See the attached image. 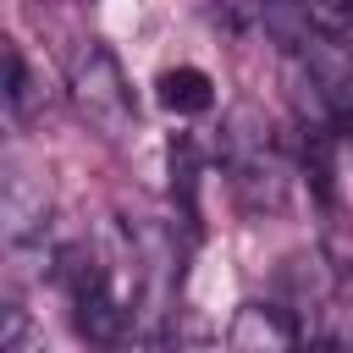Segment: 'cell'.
I'll use <instances>...</instances> for the list:
<instances>
[{
  "instance_id": "obj_1",
  "label": "cell",
  "mask_w": 353,
  "mask_h": 353,
  "mask_svg": "<svg viewBox=\"0 0 353 353\" xmlns=\"http://www.w3.org/2000/svg\"><path fill=\"white\" fill-rule=\"evenodd\" d=\"M121 259H127V248H121ZM116 265L99 248H88V243H77V248L61 254V287H66V303H72V325H77L83 342H94L105 353L127 347L132 314H138L132 309L138 303V287H127Z\"/></svg>"
},
{
  "instance_id": "obj_2",
  "label": "cell",
  "mask_w": 353,
  "mask_h": 353,
  "mask_svg": "<svg viewBox=\"0 0 353 353\" xmlns=\"http://www.w3.org/2000/svg\"><path fill=\"white\" fill-rule=\"evenodd\" d=\"M66 88H72L77 116H83V121H88L99 138L121 143L127 132H138L132 83H127V72H121V61H116V50H110V44H99V39L77 44L72 72H66Z\"/></svg>"
},
{
  "instance_id": "obj_3",
  "label": "cell",
  "mask_w": 353,
  "mask_h": 353,
  "mask_svg": "<svg viewBox=\"0 0 353 353\" xmlns=\"http://www.w3.org/2000/svg\"><path fill=\"white\" fill-rule=\"evenodd\" d=\"M221 160H226V176H232V188H237V199L248 210H281V199H287V165L276 154L270 121L254 105L232 110V121L221 132Z\"/></svg>"
},
{
  "instance_id": "obj_4",
  "label": "cell",
  "mask_w": 353,
  "mask_h": 353,
  "mask_svg": "<svg viewBox=\"0 0 353 353\" xmlns=\"http://www.w3.org/2000/svg\"><path fill=\"white\" fill-rule=\"evenodd\" d=\"M298 44V66H303V83L320 105V116L342 132H353V44H336V39H292Z\"/></svg>"
},
{
  "instance_id": "obj_5",
  "label": "cell",
  "mask_w": 353,
  "mask_h": 353,
  "mask_svg": "<svg viewBox=\"0 0 353 353\" xmlns=\"http://www.w3.org/2000/svg\"><path fill=\"white\" fill-rule=\"evenodd\" d=\"M226 347L232 353H309V325L281 309V303H237L232 325H226Z\"/></svg>"
},
{
  "instance_id": "obj_6",
  "label": "cell",
  "mask_w": 353,
  "mask_h": 353,
  "mask_svg": "<svg viewBox=\"0 0 353 353\" xmlns=\"http://www.w3.org/2000/svg\"><path fill=\"white\" fill-rule=\"evenodd\" d=\"M0 221H6V248L22 254L28 243H39L50 232V182L28 165H6V188H0Z\"/></svg>"
},
{
  "instance_id": "obj_7",
  "label": "cell",
  "mask_w": 353,
  "mask_h": 353,
  "mask_svg": "<svg viewBox=\"0 0 353 353\" xmlns=\"http://www.w3.org/2000/svg\"><path fill=\"white\" fill-rule=\"evenodd\" d=\"M0 44H6V110H11V121H33L50 105V83L17 39H0Z\"/></svg>"
},
{
  "instance_id": "obj_8",
  "label": "cell",
  "mask_w": 353,
  "mask_h": 353,
  "mask_svg": "<svg viewBox=\"0 0 353 353\" xmlns=\"http://www.w3.org/2000/svg\"><path fill=\"white\" fill-rule=\"evenodd\" d=\"M154 99L171 110V116H199L215 105V77L199 72V66H165L154 77Z\"/></svg>"
},
{
  "instance_id": "obj_9",
  "label": "cell",
  "mask_w": 353,
  "mask_h": 353,
  "mask_svg": "<svg viewBox=\"0 0 353 353\" xmlns=\"http://www.w3.org/2000/svg\"><path fill=\"white\" fill-rule=\"evenodd\" d=\"M0 353H44V336L33 325V314L11 298L6 303V331H0Z\"/></svg>"
}]
</instances>
